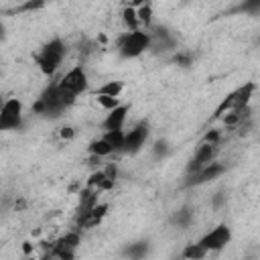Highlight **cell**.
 <instances>
[{"instance_id": "obj_8", "label": "cell", "mask_w": 260, "mask_h": 260, "mask_svg": "<svg viewBox=\"0 0 260 260\" xmlns=\"http://www.w3.org/2000/svg\"><path fill=\"white\" fill-rule=\"evenodd\" d=\"M224 171H226V167L222 165V163L212 161L210 165H205L201 171H197V173H191V175L187 177V181H185V187H195V185L210 183V181L217 179V177H220Z\"/></svg>"}, {"instance_id": "obj_12", "label": "cell", "mask_w": 260, "mask_h": 260, "mask_svg": "<svg viewBox=\"0 0 260 260\" xmlns=\"http://www.w3.org/2000/svg\"><path fill=\"white\" fill-rule=\"evenodd\" d=\"M90 155H98V157H110L112 153H114V148H112V144L110 142H108L106 139H104V136H102V139H98V141H94L92 144H90Z\"/></svg>"}, {"instance_id": "obj_1", "label": "cell", "mask_w": 260, "mask_h": 260, "mask_svg": "<svg viewBox=\"0 0 260 260\" xmlns=\"http://www.w3.org/2000/svg\"><path fill=\"white\" fill-rule=\"evenodd\" d=\"M65 51L67 49H65L61 39H51L49 43L35 55V61L39 65V70L43 71L45 75H53L57 71V67L61 65V61L65 57Z\"/></svg>"}, {"instance_id": "obj_16", "label": "cell", "mask_w": 260, "mask_h": 260, "mask_svg": "<svg viewBox=\"0 0 260 260\" xmlns=\"http://www.w3.org/2000/svg\"><path fill=\"white\" fill-rule=\"evenodd\" d=\"M146 252H148V242H134V244H128L122 254L130 258H142L146 256Z\"/></svg>"}, {"instance_id": "obj_5", "label": "cell", "mask_w": 260, "mask_h": 260, "mask_svg": "<svg viewBox=\"0 0 260 260\" xmlns=\"http://www.w3.org/2000/svg\"><path fill=\"white\" fill-rule=\"evenodd\" d=\"M217 153H220V144H212V142H201V146L195 150V155L193 159L189 161V165H187V173H197L201 171L205 165H210L212 161H215Z\"/></svg>"}, {"instance_id": "obj_10", "label": "cell", "mask_w": 260, "mask_h": 260, "mask_svg": "<svg viewBox=\"0 0 260 260\" xmlns=\"http://www.w3.org/2000/svg\"><path fill=\"white\" fill-rule=\"evenodd\" d=\"M175 47V39L167 29H155L150 33V49L153 51H169Z\"/></svg>"}, {"instance_id": "obj_27", "label": "cell", "mask_w": 260, "mask_h": 260, "mask_svg": "<svg viewBox=\"0 0 260 260\" xmlns=\"http://www.w3.org/2000/svg\"><path fill=\"white\" fill-rule=\"evenodd\" d=\"M104 173H106L108 177H110V179H114V181L118 179V167L114 165V163H110V165H108V167L104 169Z\"/></svg>"}, {"instance_id": "obj_18", "label": "cell", "mask_w": 260, "mask_h": 260, "mask_svg": "<svg viewBox=\"0 0 260 260\" xmlns=\"http://www.w3.org/2000/svg\"><path fill=\"white\" fill-rule=\"evenodd\" d=\"M205 254H208V250H205L199 242H197V244H189L187 248L183 250V256L189 258V260H199V258H203Z\"/></svg>"}, {"instance_id": "obj_20", "label": "cell", "mask_w": 260, "mask_h": 260, "mask_svg": "<svg viewBox=\"0 0 260 260\" xmlns=\"http://www.w3.org/2000/svg\"><path fill=\"white\" fill-rule=\"evenodd\" d=\"M136 10H139V19H141V23L142 24H150V23H153V6H150L148 2H144L142 6H139V8H136Z\"/></svg>"}, {"instance_id": "obj_28", "label": "cell", "mask_w": 260, "mask_h": 260, "mask_svg": "<svg viewBox=\"0 0 260 260\" xmlns=\"http://www.w3.org/2000/svg\"><path fill=\"white\" fill-rule=\"evenodd\" d=\"M224 199H226V195H224V193H217V195L213 197V201H212V205H213V208H220V205L224 203Z\"/></svg>"}, {"instance_id": "obj_22", "label": "cell", "mask_w": 260, "mask_h": 260, "mask_svg": "<svg viewBox=\"0 0 260 260\" xmlns=\"http://www.w3.org/2000/svg\"><path fill=\"white\" fill-rule=\"evenodd\" d=\"M173 63L181 65V67H189L191 63H193V55H191V53H177V55L173 57Z\"/></svg>"}, {"instance_id": "obj_29", "label": "cell", "mask_w": 260, "mask_h": 260, "mask_svg": "<svg viewBox=\"0 0 260 260\" xmlns=\"http://www.w3.org/2000/svg\"><path fill=\"white\" fill-rule=\"evenodd\" d=\"M144 2H146V0H128V6H134L136 8V6H142Z\"/></svg>"}, {"instance_id": "obj_3", "label": "cell", "mask_w": 260, "mask_h": 260, "mask_svg": "<svg viewBox=\"0 0 260 260\" xmlns=\"http://www.w3.org/2000/svg\"><path fill=\"white\" fill-rule=\"evenodd\" d=\"M23 126V102L10 98L0 110V130H19Z\"/></svg>"}, {"instance_id": "obj_15", "label": "cell", "mask_w": 260, "mask_h": 260, "mask_svg": "<svg viewBox=\"0 0 260 260\" xmlns=\"http://www.w3.org/2000/svg\"><path fill=\"white\" fill-rule=\"evenodd\" d=\"M122 23H124L130 31H136L141 24V19H139V10H136L134 6H126L124 10H122Z\"/></svg>"}, {"instance_id": "obj_24", "label": "cell", "mask_w": 260, "mask_h": 260, "mask_svg": "<svg viewBox=\"0 0 260 260\" xmlns=\"http://www.w3.org/2000/svg\"><path fill=\"white\" fill-rule=\"evenodd\" d=\"M220 141H222V132H220V130H215V128H212V130H208V132L203 134V142L220 144Z\"/></svg>"}, {"instance_id": "obj_14", "label": "cell", "mask_w": 260, "mask_h": 260, "mask_svg": "<svg viewBox=\"0 0 260 260\" xmlns=\"http://www.w3.org/2000/svg\"><path fill=\"white\" fill-rule=\"evenodd\" d=\"M124 136H126L124 130H106L104 139L112 144L114 153H122V148H124Z\"/></svg>"}, {"instance_id": "obj_30", "label": "cell", "mask_w": 260, "mask_h": 260, "mask_svg": "<svg viewBox=\"0 0 260 260\" xmlns=\"http://www.w3.org/2000/svg\"><path fill=\"white\" fill-rule=\"evenodd\" d=\"M23 250H24V254H29V252L33 250V246H31L29 242H24V246H23Z\"/></svg>"}, {"instance_id": "obj_23", "label": "cell", "mask_w": 260, "mask_h": 260, "mask_svg": "<svg viewBox=\"0 0 260 260\" xmlns=\"http://www.w3.org/2000/svg\"><path fill=\"white\" fill-rule=\"evenodd\" d=\"M104 179H106L104 169H102V171H95V173H92V175H90V179H88V187L98 189V187H100V183H102Z\"/></svg>"}, {"instance_id": "obj_17", "label": "cell", "mask_w": 260, "mask_h": 260, "mask_svg": "<svg viewBox=\"0 0 260 260\" xmlns=\"http://www.w3.org/2000/svg\"><path fill=\"white\" fill-rule=\"evenodd\" d=\"M122 90H124V84L122 81H108V84H104V86H100L98 88V92H95V95H118L122 94Z\"/></svg>"}, {"instance_id": "obj_21", "label": "cell", "mask_w": 260, "mask_h": 260, "mask_svg": "<svg viewBox=\"0 0 260 260\" xmlns=\"http://www.w3.org/2000/svg\"><path fill=\"white\" fill-rule=\"evenodd\" d=\"M45 6V0H29V2H24L23 6L17 8V12H29V10H39Z\"/></svg>"}, {"instance_id": "obj_9", "label": "cell", "mask_w": 260, "mask_h": 260, "mask_svg": "<svg viewBox=\"0 0 260 260\" xmlns=\"http://www.w3.org/2000/svg\"><path fill=\"white\" fill-rule=\"evenodd\" d=\"M126 114H128V106L120 104L118 108H114V110L108 112V116L104 118V128L106 130H124Z\"/></svg>"}, {"instance_id": "obj_11", "label": "cell", "mask_w": 260, "mask_h": 260, "mask_svg": "<svg viewBox=\"0 0 260 260\" xmlns=\"http://www.w3.org/2000/svg\"><path fill=\"white\" fill-rule=\"evenodd\" d=\"M191 222H193V210H191L189 205H185V208H181V210H177L173 213V217H171V224L177 226V228H181V230L189 228Z\"/></svg>"}, {"instance_id": "obj_6", "label": "cell", "mask_w": 260, "mask_h": 260, "mask_svg": "<svg viewBox=\"0 0 260 260\" xmlns=\"http://www.w3.org/2000/svg\"><path fill=\"white\" fill-rule=\"evenodd\" d=\"M59 88H63V90H67V92H71V94H75V95L84 94V92L88 90V73L84 71V67L77 65V67H73V70L67 71V73L61 77V81H59Z\"/></svg>"}, {"instance_id": "obj_4", "label": "cell", "mask_w": 260, "mask_h": 260, "mask_svg": "<svg viewBox=\"0 0 260 260\" xmlns=\"http://www.w3.org/2000/svg\"><path fill=\"white\" fill-rule=\"evenodd\" d=\"M230 242H232V230H230L226 224L215 226L212 232H208V234H205V236L199 240V244H201L208 252H220V250L226 248Z\"/></svg>"}, {"instance_id": "obj_2", "label": "cell", "mask_w": 260, "mask_h": 260, "mask_svg": "<svg viewBox=\"0 0 260 260\" xmlns=\"http://www.w3.org/2000/svg\"><path fill=\"white\" fill-rule=\"evenodd\" d=\"M146 49H150V33L136 29V31H130L118 39V51L124 59L139 57Z\"/></svg>"}, {"instance_id": "obj_26", "label": "cell", "mask_w": 260, "mask_h": 260, "mask_svg": "<svg viewBox=\"0 0 260 260\" xmlns=\"http://www.w3.org/2000/svg\"><path fill=\"white\" fill-rule=\"evenodd\" d=\"M59 136L63 141H71L73 136H75V128H71V126H65V128H61L59 130Z\"/></svg>"}, {"instance_id": "obj_7", "label": "cell", "mask_w": 260, "mask_h": 260, "mask_svg": "<svg viewBox=\"0 0 260 260\" xmlns=\"http://www.w3.org/2000/svg\"><path fill=\"white\" fill-rule=\"evenodd\" d=\"M148 124L146 122H141V124H136L130 132H126L124 136V148H122V153H126V155H136L139 150L146 144L148 141Z\"/></svg>"}, {"instance_id": "obj_19", "label": "cell", "mask_w": 260, "mask_h": 260, "mask_svg": "<svg viewBox=\"0 0 260 260\" xmlns=\"http://www.w3.org/2000/svg\"><path fill=\"white\" fill-rule=\"evenodd\" d=\"M95 98H98V104L104 108L106 112H110V110H114V108H118L120 106V100L116 98V95H95Z\"/></svg>"}, {"instance_id": "obj_25", "label": "cell", "mask_w": 260, "mask_h": 260, "mask_svg": "<svg viewBox=\"0 0 260 260\" xmlns=\"http://www.w3.org/2000/svg\"><path fill=\"white\" fill-rule=\"evenodd\" d=\"M153 150H155V155H157L159 159L165 157V155L169 153V142H167V141H157L155 146H153Z\"/></svg>"}, {"instance_id": "obj_13", "label": "cell", "mask_w": 260, "mask_h": 260, "mask_svg": "<svg viewBox=\"0 0 260 260\" xmlns=\"http://www.w3.org/2000/svg\"><path fill=\"white\" fill-rule=\"evenodd\" d=\"M260 15V0H242V2L230 10V15Z\"/></svg>"}]
</instances>
